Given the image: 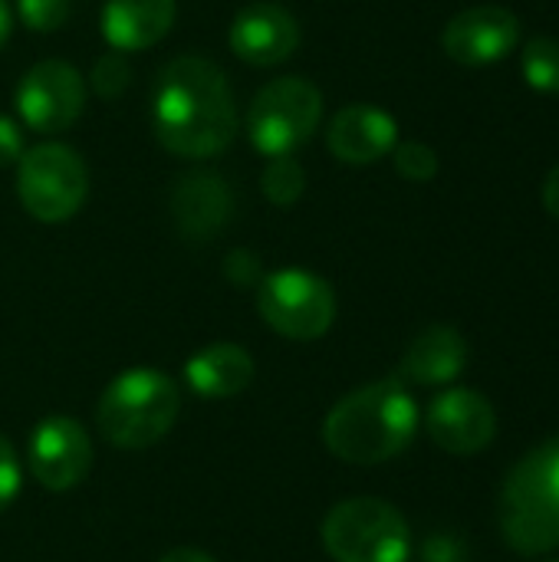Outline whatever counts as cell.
Masks as SVG:
<instances>
[{"label": "cell", "instance_id": "30bf717a", "mask_svg": "<svg viewBox=\"0 0 559 562\" xmlns=\"http://www.w3.org/2000/svg\"><path fill=\"white\" fill-rule=\"evenodd\" d=\"M30 474L40 487L53 494L72 491L92 468V441L86 428L69 415L43 418L26 441Z\"/></svg>", "mask_w": 559, "mask_h": 562}, {"label": "cell", "instance_id": "5b68a950", "mask_svg": "<svg viewBox=\"0 0 559 562\" xmlns=\"http://www.w3.org/2000/svg\"><path fill=\"white\" fill-rule=\"evenodd\" d=\"M323 547L336 562H409L412 530L399 507L379 497L336 504L320 527Z\"/></svg>", "mask_w": 559, "mask_h": 562}, {"label": "cell", "instance_id": "44dd1931", "mask_svg": "<svg viewBox=\"0 0 559 562\" xmlns=\"http://www.w3.org/2000/svg\"><path fill=\"white\" fill-rule=\"evenodd\" d=\"M392 161H395V171L415 184H425L438 175V151L425 142H399L392 148Z\"/></svg>", "mask_w": 559, "mask_h": 562}, {"label": "cell", "instance_id": "ffe728a7", "mask_svg": "<svg viewBox=\"0 0 559 562\" xmlns=\"http://www.w3.org/2000/svg\"><path fill=\"white\" fill-rule=\"evenodd\" d=\"M260 184H264L267 201H273L277 207H290L293 201H300V194L306 188V171L293 155H280V158L267 161Z\"/></svg>", "mask_w": 559, "mask_h": 562}, {"label": "cell", "instance_id": "83f0119b", "mask_svg": "<svg viewBox=\"0 0 559 562\" xmlns=\"http://www.w3.org/2000/svg\"><path fill=\"white\" fill-rule=\"evenodd\" d=\"M540 198H544V207H547L554 217H559V161L550 168V175H547V181H544Z\"/></svg>", "mask_w": 559, "mask_h": 562}, {"label": "cell", "instance_id": "ac0fdd59", "mask_svg": "<svg viewBox=\"0 0 559 562\" xmlns=\"http://www.w3.org/2000/svg\"><path fill=\"white\" fill-rule=\"evenodd\" d=\"M254 359L244 346L211 342L185 362V382L201 398H234L254 382Z\"/></svg>", "mask_w": 559, "mask_h": 562}, {"label": "cell", "instance_id": "4316f807", "mask_svg": "<svg viewBox=\"0 0 559 562\" xmlns=\"http://www.w3.org/2000/svg\"><path fill=\"white\" fill-rule=\"evenodd\" d=\"M461 560V547L451 537H432L425 547V562H458Z\"/></svg>", "mask_w": 559, "mask_h": 562}, {"label": "cell", "instance_id": "8fae6325", "mask_svg": "<svg viewBox=\"0 0 559 562\" xmlns=\"http://www.w3.org/2000/svg\"><path fill=\"white\" fill-rule=\"evenodd\" d=\"M425 431L445 454L471 458L494 441L497 412L474 389H448L428 405Z\"/></svg>", "mask_w": 559, "mask_h": 562}, {"label": "cell", "instance_id": "2e32d148", "mask_svg": "<svg viewBox=\"0 0 559 562\" xmlns=\"http://www.w3.org/2000/svg\"><path fill=\"white\" fill-rule=\"evenodd\" d=\"M175 0H105L99 13L102 40L119 53H138L155 46L175 26Z\"/></svg>", "mask_w": 559, "mask_h": 562}, {"label": "cell", "instance_id": "3957f363", "mask_svg": "<svg viewBox=\"0 0 559 562\" xmlns=\"http://www.w3.org/2000/svg\"><path fill=\"white\" fill-rule=\"evenodd\" d=\"M504 543L521 557L559 550V438L530 451L507 474L497 497Z\"/></svg>", "mask_w": 559, "mask_h": 562}, {"label": "cell", "instance_id": "6da1fadb", "mask_svg": "<svg viewBox=\"0 0 559 562\" xmlns=\"http://www.w3.org/2000/svg\"><path fill=\"white\" fill-rule=\"evenodd\" d=\"M152 125L178 158L221 155L237 135V105L227 72L204 56L171 59L152 92Z\"/></svg>", "mask_w": 559, "mask_h": 562}, {"label": "cell", "instance_id": "277c9868", "mask_svg": "<svg viewBox=\"0 0 559 562\" xmlns=\"http://www.w3.org/2000/svg\"><path fill=\"white\" fill-rule=\"evenodd\" d=\"M181 389L158 369H128L115 375L96 405L99 435L122 451H142L158 445L178 422Z\"/></svg>", "mask_w": 559, "mask_h": 562}, {"label": "cell", "instance_id": "d6986e66", "mask_svg": "<svg viewBox=\"0 0 559 562\" xmlns=\"http://www.w3.org/2000/svg\"><path fill=\"white\" fill-rule=\"evenodd\" d=\"M521 72L534 92L559 95V40L534 36L521 53Z\"/></svg>", "mask_w": 559, "mask_h": 562}, {"label": "cell", "instance_id": "ba28073f", "mask_svg": "<svg viewBox=\"0 0 559 562\" xmlns=\"http://www.w3.org/2000/svg\"><path fill=\"white\" fill-rule=\"evenodd\" d=\"M257 310L277 336L313 342L336 323V293L323 277L283 267L257 283Z\"/></svg>", "mask_w": 559, "mask_h": 562}, {"label": "cell", "instance_id": "d4e9b609", "mask_svg": "<svg viewBox=\"0 0 559 562\" xmlns=\"http://www.w3.org/2000/svg\"><path fill=\"white\" fill-rule=\"evenodd\" d=\"M224 273L231 283L237 286H257L264 280V270H260V260L250 254V250H231L227 260H224Z\"/></svg>", "mask_w": 559, "mask_h": 562}, {"label": "cell", "instance_id": "7a4b0ae2", "mask_svg": "<svg viewBox=\"0 0 559 562\" xmlns=\"http://www.w3.org/2000/svg\"><path fill=\"white\" fill-rule=\"evenodd\" d=\"M418 402L402 379H382L339 398L323 422V445L346 464L376 468L402 454L418 431Z\"/></svg>", "mask_w": 559, "mask_h": 562}, {"label": "cell", "instance_id": "5bb4252c", "mask_svg": "<svg viewBox=\"0 0 559 562\" xmlns=\"http://www.w3.org/2000/svg\"><path fill=\"white\" fill-rule=\"evenodd\" d=\"M326 145L343 165H376L399 145V122L379 105L353 102L333 115Z\"/></svg>", "mask_w": 559, "mask_h": 562}, {"label": "cell", "instance_id": "cb8c5ba5", "mask_svg": "<svg viewBox=\"0 0 559 562\" xmlns=\"http://www.w3.org/2000/svg\"><path fill=\"white\" fill-rule=\"evenodd\" d=\"M20 484H23L20 458H16V451H13V445L0 435V514L16 501Z\"/></svg>", "mask_w": 559, "mask_h": 562}, {"label": "cell", "instance_id": "f1b7e54d", "mask_svg": "<svg viewBox=\"0 0 559 562\" xmlns=\"http://www.w3.org/2000/svg\"><path fill=\"white\" fill-rule=\"evenodd\" d=\"M158 562H217L214 557H208L204 550H194V547H178L171 553H165Z\"/></svg>", "mask_w": 559, "mask_h": 562}, {"label": "cell", "instance_id": "9a60e30c", "mask_svg": "<svg viewBox=\"0 0 559 562\" xmlns=\"http://www.w3.org/2000/svg\"><path fill=\"white\" fill-rule=\"evenodd\" d=\"M231 211H234L231 188L214 171H191L178 178V184L171 188L175 227L191 240L214 237L231 221Z\"/></svg>", "mask_w": 559, "mask_h": 562}, {"label": "cell", "instance_id": "484cf974", "mask_svg": "<svg viewBox=\"0 0 559 562\" xmlns=\"http://www.w3.org/2000/svg\"><path fill=\"white\" fill-rule=\"evenodd\" d=\"M23 151H26V148H23V132H20V125L0 112V168L20 161Z\"/></svg>", "mask_w": 559, "mask_h": 562}, {"label": "cell", "instance_id": "603a6c76", "mask_svg": "<svg viewBox=\"0 0 559 562\" xmlns=\"http://www.w3.org/2000/svg\"><path fill=\"white\" fill-rule=\"evenodd\" d=\"M16 16L33 33H53L69 20V0H16Z\"/></svg>", "mask_w": 559, "mask_h": 562}, {"label": "cell", "instance_id": "7402d4cb", "mask_svg": "<svg viewBox=\"0 0 559 562\" xmlns=\"http://www.w3.org/2000/svg\"><path fill=\"white\" fill-rule=\"evenodd\" d=\"M128 76H132V72H128L125 53L112 49V53H102V56L96 59V66H92V72H89V82H92V89H96L102 99H115V95L125 92Z\"/></svg>", "mask_w": 559, "mask_h": 562}, {"label": "cell", "instance_id": "e0dca14e", "mask_svg": "<svg viewBox=\"0 0 559 562\" xmlns=\"http://www.w3.org/2000/svg\"><path fill=\"white\" fill-rule=\"evenodd\" d=\"M468 366V342L455 326H428L418 333L399 366V379L422 385V389H438L451 385Z\"/></svg>", "mask_w": 559, "mask_h": 562}, {"label": "cell", "instance_id": "52a82bcc", "mask_svg": "<svg viewBox=\"0 0 559 562\" xmlns=\"http://www.w3.org/2000/svg\"><path fill=\"white\" fill-rule=\"evenodd\" d=\"M16 194L30 217L43 224H63L89 194L86 161L63 142L33 145L16 161Z\"/></svg>", "mask_w": 559, "mask_h": 562}, {"label": "cell", "instance_id": "7c38bea8", "mask_svg": "<svg viewBox=\"0 0 559 562\" xmlns=\"http://www.w3.org/2000/svg\"><path fill=\"white\" fill-rule=\"evenodd\" d=\"M521 40V20L514 10L497 3L468 7L448 20L441 33L445 53L461 66H491L514 53Z\"/></svg>", "mask_w": 559, "mask_h": 562}, {"label": "cell", "instance_id": "f546056e", "mask_svg": "<svg viewBox=\"0 0 559 562\" xmlns=\"http://www.w3.org/2000/svg\"><path fill=\"white\" fill-rule=\"evenodd\" d=\"M10 30H13V13H10L7 0H0V46L10 40Z\"/></svg>", "mask_w": 559, "mask_h": 562}, {"label": "cell", "instance_id": "8992f818", "mask_svg": "<svg viewBox=\"0 0 559 562\" xmlns=\"http://www.w3.org/2000/svg\"><path fill=\"white\" fill-rule=\"evenodd\" d=\"M323 119V92L303 76H280L267 82L247 109L250 145L264 158L293 155L313 138Z\"/></svg>", "mask_w": 559, "mask_h": 562}, {"label": "cell", "instance_id": "9c48e42d", "mask_svg": "<svg viewBox=\"0 0 559 562\" xmlns=\"http://www.w3.org/2000/svg\"><path fill=\"white\" fill-rule=\"evenodd\" d=\"M16 115L30 132H66L86 109V82L76 66L63 59H43L30 66L16 86Z\"/></svg>", "mask_w": 559, "mask_h": 562}, {"label": "cell", "instance_id": "4fadbf2b", "mask_svg": "<svg viewBox=\"0 0 559 562\" xmlns=\"http://www.w3.org/2000/svg\"><path fill=\"white\" fill-rule=\"evenodd\" d=\"M227 40L237 59L250 66H277L297 53L300 23L287 7L270 0H254L237 10Z\"/></svg>", "mask_w": 559, "mask_h": 562}]
</instances>
